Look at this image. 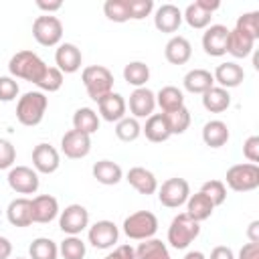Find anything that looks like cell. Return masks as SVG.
Instances as JSON below:
<instances>
[{
  "mask_svg": "<svg viewBox=\"0 0 259 259\" xmlns=\"http://www.w3.org/2000/svg\"><path fill=\"white\" fill-rule=\"evenodd\" d=\"M47 67L49 65L32 51H18L8 61V71H10L12 77L30 81L34 85L42 79V75L47 73Z\"/></svg>",
  "mask_w": 259,
  "mask_h": 259,
  "instance_id": "obj_1",
  "label": "cell"
},
{
  "mask_svg": "<svg viewBox=\"0 0 259 259\" xmlns=\"http://www.w3.org/2000/svg\"><path fill=\"white\" fill-rule=\"evenodd\" d=\"M47 105H49V99L42 91H26L22 97H18L16 119L26 127H34L42 121Z\"/></svg>",
  "mask_w": 259,
  "mask_h": 259,
  "instance_id": "obj_2",
  "label": "cell"
},
{
  "mask_svg": "<svg viewBox=\"0 0 259 259\" xmlns=\"http://www.w3.org/2000/svg\"><path fill=\"white\" fill-rule=\"evenodd\" d=\"M81 81L87 89V95L93 101H99L101 97L109 95L113 91V75L107 67L103 65H91L85 67L81 73Z\"/></svg>",
  "mask_w": 259,
  "mask_h": 259,
  "instance_id": "obj_3",
  "label": "cell"
},
{
  "mask_svg": "<svg viewBox=\"0 0 259 259\" xmlns=\"http://www.w3.org/2000/svg\"><path fill=\"white\" fill-rule=\"evenodd\" d=\"M198 235H200V223L192 221L186 212L176 214L168 227V243L174 249H186Z\"/></svg>",
  "mask_w": 259,
  "mask_h": 259,
  "instance_id": "obj_4",
  "label": "cell"
},
{
  "mask_svg": "<svg viewBox=\"0 0 259 259\" xmlns=\"http://www.w3.org/2000/svg\"><path fill=\"white\" fill-rule=\"evenodd\" d=\"M158 231V219L150 210H136L123 221V233L127 239L134 241H146L152 239Z\"/></svg>",
  "mask_w": 259,
  "mask_h": 259,
  "instance_id": "obj_5",
  "label": "cell"
},
{
  "mask_svg": "<svg viewBox=\"0 0 259 259\" xmlns=\"http://www.w3.org/2000/svg\"><path fill=\"white\" fill-rule=\"evenodd\" d=\"M225 182L231 190L235 192H249L259 186V166L245 162V164H235L227 170Z\"/></svg>",
  "mask_w": 259,
  "mask_h": 259,
  "instance_id": "obj_6",
  "label": "cell"
},
{
  "mask_svg": "<svg viewBox=\"0 0 259 259\" xmlns=\"http://www.w3.org/2000/svg\"><path fill=\"white\" fill-rule=\"evenodd\" d=\"M32 36L42 47H57L63 38V22L53 14L36 16L32 22Z\"/></svg>",
  "mask_w": 259,
  "mask_h": 259,
  "instance_id": "obj_7",
  "label": "cell"
},
{
  "mask_svg": "<svg viewBox=\"0 0 259 259\" xmlns=\"http://www.w3.org/2000/svg\"><path fill=\"white\" fill-rule=\"evenodd\" d=\"M188 196H190V186L184 178H178V176L164 180L162 186L158 188V200L166 208H178L186 204Z\"/></svg>",
  "mask_w": 259,
  "mask_h": 259,
  "instance_id": "obj_8",
  "label": "cell"
},
{
  "mask_svg": "<svg viewBox=\"0 0 259 259\" xmlns=\"http://www.w3.org/2000/svg\"><path fill=\"white\" fill-rule=\"evenodd\" d=\"M219 8H221L219 0H194L182 12V20H186L188 26H192V28H206V26H210L212 12Z\"/></svg>",
  "mask_w": 259,
  "mask_h": 259,
  "instance_id": "obj_9",
  "label": "cell"
},
{
  "mask_svg": "<svg viewBox=\"0 0 259 259\" xmlns=\"http://www.w3.org/2000/svg\"><path fill=\"white\" fill-rule=\"evenodd\" d=\"M6 180H8V186L16 194H34L40 186L38 172L34 168H28V166H12L8 170Z\"/></svg>",
  "mask_w": 259,
  "mask_h": 259,
  "instance_id": "obj_10",
  "label": "cell"
},
{
  "mask_svg": "<svg viewBox=\"0 0 259 259\" xmlns=\"http://www.w3.org/2000/svg\"><path fill=\"white\" fill-rule=\"evenodd\" d=\"M89 227V210L83 204H69L59 212V229L65 235H79Z\"/></svg>",
  "mask_w": 259,
  "mask_h": 259,
  "instance_id": "obj_11",
  "label": "cell"
},
{
  "mask_svg": "<svg viewBox=\"0 0 259 259\" xmlns=\"http://www.w3.org/2000/svg\"><path fill=\"white\" fill-rule=\"evenodd\" d=\"M87 239L95 249H111L119 239V229L113 221L103 219V221H97L89 227Z\"/></svg>",
  "mask_w": 259,
  "mask_h": 259,
  "instance_id": "obj_12",
  "label": "cell"
},
{
  "mask_svg": "<svg viewBox=\"0 0 259 259\" xmlns=\"http://www.w3.org/2000/svg\"><path fill=\"white\" fill-rule=\"evenodd\" d=\"M61 152L71 160L85 158L91 152V136L77 130L65 132V136L61 138Z\"/></svg>",
  "mask_w": 259,
  "mask_h": 259,
  "instance_id": "obj_13",
  "label": "cell"
},
{
  "mask_svg": "<svg viewBox=\"0 0 259 259\" xmlns=\"http://www.w3.org/2000/svg\"><path fill=\"white\" fill-rule=\"evenodd\" d=\"M227 40L229 28L225 24H210L202 34V49L210 57H223L227 55Z\"/></svg>",
  "mask_w": 259,
  "mask_h": 259,
  "instance_id": "obj_14",
  "label": "cell"
},
{
  "mask_svg": "<svg viewBox=\"0 0 259 259\" xmlns=\"http://www.w3.org/2000/svg\"><path fill=\"white\" fill-rule=\"evenodd\" d=\"M125 105H130L132 117H136V119L146 117L148 119L154 113V107H156V93L148 87H138V89L132 91L130 101Z\"/></svg>",
  "mask_w": 259,
  "mask_h": 259,
  "instance_id": "obj_15",
  "label": "cell"
},
{
  "mask_svg": "<svg viewBox=\"0 0 259 259\" xmlns=\"http://www.w3.org/2000/svg\"><path fill=\"white\" fill-rule=\"evenodd\" d=\"M32 166L40 174H53L61 166V156L55 146L51 144H38L32 150Z\"/></svg>",
  "mask_w": 259,
  "mask_h": 259,
  "instance_id": "obj_16",
  "label": "cell"
},
{
  "mask_svg": "<svg viewBox=\"0 0 259 259\" xmlns=\"http://www.w3.org/2000/svg\"><path fill=\"white\" fill-rule=\"evenodd\" d=\"M55 63L61 73H77L83 63V55L77 45L73 42H61L55 51Z\"/></svg>",
  "mask_w": 259,
  "mask_h": 259,
  "instance_id": "obj_17",
  "label": "cell"
},
{
  "mask_svg": "<svg viewBox=\"0 0 259 259\" xmlns=\"http://www.w3.org/2000/svg\"><path fill=\"white\" fill-rule=\"evenodd\" d=\"M30 212H32V223H51L57 219L59 210V200L53 194H38L30 198Z\"/></svg>",
  "mask_w": 259,
  "mask_h": 259,
  "instance_id": "obj_18",
  "label": "cell"
},
{
  "mask_svg": "<svg viewBox=\"0 0 259 259\" xmlns=\"http://www.w3.org/2000/svg\"><path fill=\"white\" fill-rule=\"evenodd\" d=\"M182 24V10L176 4H162L154 12V26L160 32H176Z\"/></svg>",
  "mask_w": 259,
  "mask_h": 259,
  "instance_id": "obj_19",
  "label": "cell"
},
{
  "mask_svg": "<svg viewBox=\"0 0 259 259\" xmlns=\"http://www.w3.org/2000/svg\"><path fill=\"white\" fill-rule=\"evenodd\" d=\"M212 79L214 83H219V87L223 89H233V87H239L245 79V71L241 65L233 63V61H227V63H221L217 65L214 73H212Z\"/></svg>",
  "mask_w": 259,
  "mask_h": 259,
  "instance_id": "obj_20",
  "label": "cell"
},
{
  "mask_svg": "<svg viewBox=\"0 0 259 259\" xmlns=\"http://www.w3.org/2000/svg\"><path fill=\"white\" fill-rule=\"evenodd\" d=\"M97 109H99L97 115H101L105 121H115L117 123L121 117H125L127 105H125V99L119 93L111 91L109 95H105V97H101L97 101Z\"/></svg>",
  "mask_w": 259,
  "mask_h": 259,
  "instance_id": "obj_21",
  "label": "cell"
},
{
  "mask_svg": "<svg viewBox=\"0 0 259 259\" xmlns=\"http://www.w3.org/2000/svg\"><path fill=\"white\" fill-rule=\"evenodd\" d=\"M125 180L140 192V194H154L158 190V180L154 176V172H150L148 168L144 166H134L127 170L125 174Z\"/></svg>",
  "mask_w": 259,
  "mask_h": 259,
  "instance_id": "obj_22",
  "label": "cell"
},
{
  "mask_svg": "<svg viewBox=\"0 0 259 259\" xmlns=\"http://www.w3.org/2000/svg\"><path fill=\"white\" fill-rule=\"evenodd\" d=\"M164 57H166V61L172 63V65H184V63H188L190 57H192V45L188 42V38L176 34V36H172V38L166 42V47H164Z\"/></svg>",
  "mask_w": 259,
  "mask_h": 259,
  "instance_id": "obj_23",
  "label": "cell"
},
{
  "mask_svg": "<svg viewBox=\"0 0 259 259\" xmlns=\"http://www.w3.org/2000/svg\"><path fill=\"white\" fill-rule=\"evenodd\" d=\"M6 219L12 227H28L32 225V212H30V198L18 196L10 200L6 208Z\"/></svg>",
  "mask_w": 259,
  "mask_h": 259,
  "instance_id": "obj_24",
  "label": "cell"
},
{
  "mask_svg": "<svg viewBox=\"0 0 259 259\" xmlns=\"http://www.w3.org/2000/svg\"><path fill=\"white\" fill-rule=\"evenodd\" d=\"M231 138L229 125L221 119H210L202 125V142L208 148H223Z\"/></svg>",
  "mask_w": 259,
  "mask_h": 259,
  "instance_id": "obj_25",
  "label": "cell"
},
{
  "mask_svg": "<svg viewBox=\"0 0 259 259\" xmlns=\"http://www.w3.org/2000/svg\"><path fill=\"white\" fill-rule=\"evenodd\" d=\"M93 178L99 182V184H105V186H113L117 184L121 178H123V170L117 162H111V160H99L93 164Z\"/></svg>",
  "mask_w": 259,
  "mask_h": 259,
  "instance_id": "obj_26",
  "label": "cell"
},
{
  "mask_svg": "<svg viewBox=\"0 0 259 259\" xmlns=\"http://www.w3.org/2000/svg\"><path fill=\"white\" fill-rule=\"evenodd\" d=\"M212 210H214V204L198 190V192H194V194L188 196V200H186V210H184V212H186L192 221L202 223V221H206V219L212 214Z\"/></svg>",
  "mask_w": 259,
  "mask_h": 259,
  "instance_id": "obj_27",
  "label": "cell"
},
{
  "mask_svg": "<svg viewBox=\"0 0 259 259\" xmlns=\"http://www.w3.org/2000/svg\"><path fill=\"white\" fill-rule=\"evenodd\" d=\"M253 47H255V40L249 34H245L237 28L229 30V40H227V53L229 55H233L235 59H245L253 53Z\"/></svg>",
  "mask_w": 259,
  "mask_h": 259,
  "instance_id": "obj_28",
  "label": "cell"
},
{
  "mask_svg": "<svg viewBox=\"0 0 259 259\" xmlns=\"http://www.w3.org/2000/svg\"><path fill=\"white\" fill-rule=\"evenodd\" d=\"M142 134H144L150 142H154V144L166 142V140L172 136L170 130H168V123H166L164 113H152V115L146 119V123H144V127H142Z\"/></svg>",
  "mask_w": 259,
  "mask_h": 259,
  "instance_id": "obj_29",
  "label": "cell"
},
{
  "mask_svg": "<svg viewBox=\"0 0 259 259\" xmlns=\"http://www.w3.org/2000/svg\"><path fill=\"white\" fill-rule=\"evenodd\" d=\"M231 105V95L227 89L212 85L208 91L202 93V107L210 113H223L225 109H229Z\"/></svg>",
  "mask_w": 259,
  "mask_h": 259,
  "instance_id": "obj_30",
  "label": "cell"
},
{
  "mask_svg": "<svg viewBox=\"0 0 259 259\" xmlns=\"http://www.w3.org/2000/svg\"><path fill=\"white\" fill-rule=\"evenodd\" d=\"M182 83H184V89L186 91L200 93L202 95L204 91H208L214 85V79H212V73L206 71V69H192V71H188L184 75Z\"/></svg>",
  "mask_w": 259,
  "mask_h": 259,
  "instance_id": "obj_31",
  "label": "cell"
},
{
  "mask_svg": "<svg viewBox=\"0 0 259 259\" xmlns=\"http://www.w3.org/2000/svg\"><path fill=\"white\" fill-rule=\"evenodd\" d=\"M156 105H160L162 113L176 111L184 107V93L174 85H166L156 93Z\"/></svg>",
  "mask_w": 259,
  "mask_h": 259,
  "instance_id": "obj_32",
  "label": "cell"
},
{
  "mask_svg": "<svg viewBox=\"0 0 259 259\" xmlns=\"http://www.w3.org/2000/svg\"><path fill=\"white\" fill-rule=\"evenodd\" d=\"M73 130L83 132L87 136L95 134L99 130V115H97V111L91 109V107H79L73 113Z\"/></svg>",
  "mask_w": 259,
  "mask_h": 259,
  "instance_id": "obj_33",
  "label": "cell"
},
{
  "mask_svg": "<svg viewBox=\"0 0 259 259\" xmlns=\"http://www.w3.org/2000/svg\"><path fill=\"white\" fill-rule=\"evenodd\" d=\"M136 259H170L166 243L160 239H146L136 247Z\"/></svg>",
  "mask_w": 259,
  "mask_h": 259,
  "instance_id": "obj_34",
  "label": "cell"
},
{
  "mask_svg": "<svg viewBox=\"0 0 259 259\" xmlns=\"http://www.w3.org/2000/svg\"><path fill=\"white\" fill-rule=\"evenodd\" d=\"M123 79L127 81V85L132 87H146L148 79H150V67L144 61H132L123 67Z\"/></svg>",
  "mask_w": 259,
  "mask_h": 259,
  "instance_id": "obj_35",
  "label": "cell"
},
{
  "mask_svg": "<svg viewBox=\"0 0 259 259\" xmlns=\"http://www.w3.org/2000/svg\"><path fill=\"white\" fill-rule=\"evenodd\" d=\"M30 259H57L59 257V245L49 237H36L28 247Z\"/></svg>",
  "mask_w": 259,
  "mask_h": 259,
  "instance_id": "obj_36",
  "label": "cell"
},
{
  "mask_svg": "<svg viewBox=\"0 0 259 259\" xmlns=\"http://www.w3.org/2000/svg\"><path fill=\"white\" fill-rule=\"evenodd\" d=\"M140 134H142V125H140V121L136 117H127L125 115L115 123V136L121 142H134V140L140 138Z\"/></svg>",
  "mask_w": 259,
  "mask_h": 259,
  "instance_id": "obj_37",
  "label": "cell"
},
{
  "mask_svg": "<svg viewBox=\"0 0 259 259\" xmlns=\"http://www.w3.org/2000/svg\"><path fill=\"white\" fill-rule=\"evenodd\" d=\"M59 253L63 255V259H83L87 249H85L83 239H79L77 235H69V237H65L61 241Z\"/></svg>",
  "mask_w": 259,
  "mask_h": 259,
  "instance_id": "obj_38",
  "label": "cell"
},
{
  "mask_svg": "<svg viewBox=\"0 0 259 259\" xmlns=\"http://www.w3.org/2000/svg\"><path fill=\"white\" fill-rule=\"evenodd\" d=\"M103 14L111 22H127L130 20V2L127 0H105Z\"/></svg>",
  "mask_w": 259,
  "mask_h": 259,
  "instance_id": "obj_39",
  "label": "cell"
},
{
  "mask_svg": "<svg viewBox=\"0 0 259 259\" xmlns=\"http://www.w3.org/2000/svg\"><path fill=\"white\" fill-rule=\"evenodd\" d=\"M164 117H166V123H168V130L172 136L184 134L190 125V111L186 107H180L176 111H168V113H164Z\"/></svg>",
  "mask_w": 259,
  "mask_h": 259,
  "instance_id": "obj_40",
  "label": "cell"
},
{
  "mask_svg": "<svg viewBox=\"0 0 259 259\" xmlns=\"http://www.w3.org/2000/svg\"><path fill=\"white\" fill-rule=\"evenodd\" d=\"M200 192H202L214 206H219V204H223V202L227 200V186H225L223 180H206V182L200 186Z\"/></svg>",
  "mask_w": 259,
  "mask_h": 259,
  "instance_id": "obj_41",
  "label": "cell"
},
{
  "mask_svg": "<svg viewBox=\"0 0 259 259\" xmlns=\"http://www.w3.org/2000/svg\"><path fill=\"white\" fill-rule=\"evenodd\" d=\"M237 30L249 34L253 40L259 38V12H245L237 18V24H235Z\"/></svg>",
  "mask_w": 259,
  "mask_h": 259,
  "instance_id": "obj_42",
  "label": "cell"
},
{
  "mask_svg": "<svg viewBox=\"0 0 259 259\" xmlns=\"http://www.w3.org/2000/svg\"><path fill=\"white\" fill-rule=\"evenodd\" d=\"M61 85H63V73L57 69V67H47V73L42 75V79L36 83V87L45 93H55V91H59L61 89Z\"/></svg>",
  "mask_w": 259,
  "mask_h": 259,
  "instance_id": "obj_43",
  "label": "cell"
},
{
  "mask_svg": "<svg viewBox=\"0 0 259 259\" xmlns=\"http://www.w3.org/2000/svg\"><path fill=\"white\" fill-rule=\"evenodd\" d=\"M130 2V20H142L152 14L154 0H127Z\"/></svg>",
  "mask_w": 259,
  "mask_h": 259,
  "instance_id": "obj_44",
  "label": "cell"
},
{
  "mask_svg": "<svg viewBox=\"0 0 259 259\" xmlns=\"http://www.w3.org/2000/svg\"><path fill=\"white\" fill-rule=\"evenodd\" d=\"M16 162V148L12 146L10 140L0 138V170L12 168Z\"/></svg>",
  "mask_w": 259,
  "mask_h": 259,
  "instance_id": "obj_45",
  "label": "cell"
},
{
  "mask_svg": "<svg viewBox=\"0 0 259 259\" xmlns=\"http://www.w3.org/2000/svg\"><path fill=\"white\" fill-rule=\"evenodd\" d=\"M18 83L14 77H0V101H12L18 95Z\"/></svg>",
  "mask_w": 259,
  "mask_h": 259,
  "instance_id": "obj_46",
  "label": "cell"
},
{
  "mask_svg": "<svg viewBox=\"0 0 259 259\" xmlns=\"http://www.w3.org/2000/svg\"><path fill=\"white\" fill-rule=\"evenodd\" d=\"M243 156L251 162L257 164L259 162V136H249L243 144Z\"/></svg>",
  "mask_w": 259,
  "mask_h": 259,
  "instance_id": "obj_47",
  "label": "cell"
},
{
  "mask_svg": "<svg viewBox=\"0 0 259 259\" xmlns=\"http://www.w3.org/2000/svg\"><path fill=\"white\" fill-rule=\"evenodd\" d=\"M105 259H136V249L132 245H117Z\"/></svg>",
  "mask_w": 259,
  "mask_h": 259,
  "instance_id": "obj_48",
  "label": "cell"
},
{
  "mask_svg": "<svg viewBox=\"0 0 259 259\" xmlns=\"http://www.w3.org/2000/svg\"><path fill=\"white\" fill-rule=\"evenodd\" d=\"M237 259H259V243H247V245H243Z\"/></svg>",
  "mask_w": 259,
  "mask_h": 259,
  "instance_id": "obj_49",
  "label": "cell"
},
{
  "mask_svg": "<svg viewBox=\"0 0 259 259\" xmlns=\"http://www.w3.org/2000/svg\"><path fill=\"white\" fill-rule=\"evenodd\" d=\"M208 259H235V253H233L231 247L219 245V247H214V249L210 251V257H208Z\"/></svg>",
  "mask_w": 259,
  "mask_h": 259,
  "instance_id": "obj_50",
  "label": "cell"
},
{
  "mask_svg": "<svg viewBox=\"0 0 259 259\" xmlns=\"http://www.w3.org/2000/svg\"><path fill=\"white\" fill-rule=\"evenodd\" d=\"M36 6L40 8V10H45L47 14H53V12H57V10H61L63 8V2L61 0H36Z\"/></svg>",
  "mask_w": 259,
  "mask_h": 259,
  "instance_id": "obj_51",
  "label": "cell"
},
{
  "mask_svg": "<svg viewBox=\"0 0 259 259\" xmlns=\"http://www.w3.org/2000/svg\"><path fill=\"white\" fill-rule=\"evenodd\" d=\"M12 255V243L0 235V259H10Z\"/></svg>",
  "mask_w": 259,
  "mask_h": 259,
  "instance_id": "obj_52",
  "label": "cell"
},
{
  "mask_svg": "<svg viewBox=\"0 0 259 259\" xmlns=\"http://www.w3.org/2000/svg\"><path fill=\"white\" fill-rule=\"evenodd\" d=\"M247 237L249 243H259V221H251V225L247 227Z\"/></svg>",
  "mask_w": 259,
  "mask_h": 259,
  "instance_id": "obj_53",
  "label": "cell"
},
{
  "mask_svg": "<svg viewBox=\"0 0 259 259\" xmlns=\"http://www.w3.org/2000/svg\"><path fill=\"white\" fill-rule=\"evenodd\" d=\"M182 259H206V257H204V253H202V251H188Z\"/></svg>",
  "mask_w": 259,
  "mask_h": 259,
  "instance_id": "obj_54",
  "label": "cell"
},
{
  "mask_svg": "<svg viewBox=\"0 0 259 259\" xmlns=\"http://www.w3.org/2000/svg\"><path fill=\"white\" fill-rule=\"evenodd\" d=\"M16 259H24V257H16Z\"/></svg>",
  "mask_w": 259,
  "mask_h": 259,
  "instance_id": "obj_55",
  "label": "cell"
}]
</instances>
